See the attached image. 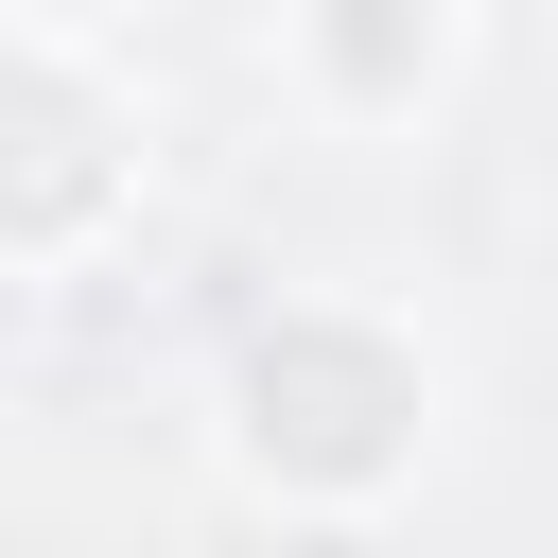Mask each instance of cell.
<instances>
[{
    "label": "cell",
    "instance_id": "cell-5",
    "mask_svg": "<svg viewBox=\"0 0 558 558\" xmlns=\"http://www.w3.org/2000/svg\"><path fill=\"white\" fill-rule=\"evenodd\" d=\"M17 314H35V279H17V262H0V349H17Z\"/></svg>",
    "mask_w": 558,
    "mask_h": 558
},
{
    "label": "cell",
    "instance_id": "cell-3",
    "mask_svg": "<svg viewBox=\"0 0 558 558\" xmlns=\"http://www.w3.org/2000/svg\"><path fill=\"white\" fill-rule=\"evenodd\" d=\"M453 35H471V0H279V52L314 87V122H349V140L418 122L453 87Z\"/></svg>",
    "mask_w": 558,
    "mask_h": 558
},
{
    "label": "cell",
    "instance_id": "cell-2",
    "mask_svg": "<svg viewBox=\"0 0 558 558\" xmlns=\"http://www.w3.org/2000/svg\"><path fill=\"white\" fill-rule=\"evenodd\" d=\"M140 209V105L105 87L87 35H17L0 17V262L17 279H70L105 262Z\"/></svg>",
    "mask_w": 558,
    "mask_h": 558
},
{
    "label": "cell",
    "instance_id": "cell-4",
    "mask_svg": "<svg viewBox=\"0 0 558 558\" xmlns=\"http://www.w3.org/2000/svg\"><path fill=\"white\" fill-rule=\"evenodd\" d=\"M0 17H17V35H87V52H105V35H122V17H157V0H0Z\"/></svg>",
    "mask_w": 558,
    "mask_h": 558
},
{
    "label": "cell",
    "instance_id": "cell-1",
    "mask_svg": "<svg viewBox=\"0 0 558 558\" xmlns=\"http://www.w3.org/2000/svg\"><path fill=\"white\" fill-rule=\"evenodd\" d=\"M209 453L279 523H384L436 471V349H418V314H384V296L244 314L227 384H209Z\"/></svg>",
    "mask_w": 558,
    "mask_h": 558
}]
</instances>
